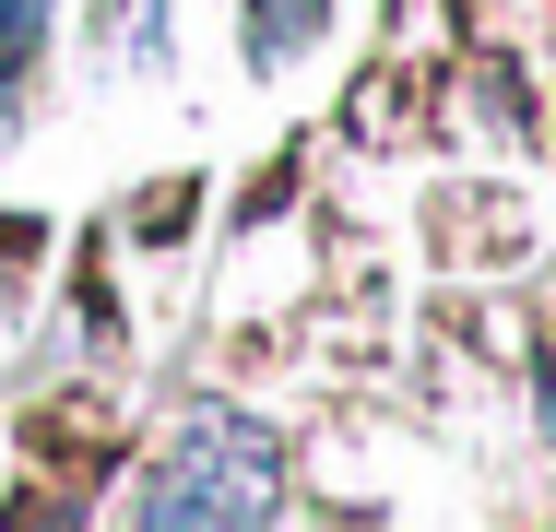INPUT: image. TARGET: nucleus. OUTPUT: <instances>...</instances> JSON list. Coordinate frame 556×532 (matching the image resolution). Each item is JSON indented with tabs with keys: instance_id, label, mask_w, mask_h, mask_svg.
<instances>
[{
	"instance_id": "obj_1",
	"label": "nucleus",
	"mask_w": 556,
	"mask_h": 532,
	"mask_svg": "<svg viewBox=\"0 0 556 532\" xmlns=\"http://www.w3.org/2000/svg\"><path fill=\"white\" fill-rule=\"evenodd\" d=\"M261 509H273V438L237 415H202L142 485V521H261Z\"/></svg>"
},
{
	"instance_id": "obj_2",
	"label": "nucleus",
	"mask_w": 556,
	"mask_h": 532,
	"mask_svg": "<svg viewBox=\"0 0 556 532\" xmlns=\"http://www.w3.org/2000/svg\"><path fill=\"white\" fill-rule=\"evenodd\" d=\"M36 36H48V0H0V96L36 72Z\"/></svg>"
},
{
	"instance_id": "obj_3",
	"label": "nucleus",
	"mask_w": 556,
	"mask_h": 532,
	"mask_svg": "<svg viewBox=\"0 0 556 532\" xmlns=\"http://www.w3.org/2000/svg\"><path fill=\"white\" fill-rule=\"evenodd\" d=\"M308 36H320V0H273L249 48H261V60H285V48H308Z\"/></svg>"
}]
</instances>
